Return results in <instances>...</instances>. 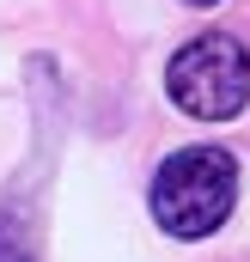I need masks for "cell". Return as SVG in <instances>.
<instances>
[{"label": "cell", "mask_w": 250, "mask_h": 262, "mask_svg": "<svg viewBox=\"0 0 250 262\" xmlns=\"http://www.w3.org/2000/svg\"><path fill=\"white\" fill-rule=\"evenodd\" d=\"M153 220L171 238H207L232 220L238 201V159L226 146H183L153 177Z\"/></svg>", "instance_id": "6da1fadb"}, {"label": "cell", "mask_w": 250, "mask_h": 262, "mask_svg": "<svg viewBox=\"0 0 250 262\" xmlns=\"http://www.w3.org/2000/svg\"><path fill=\"white\" fill-rule=\"evenodd\" d=\"M171 104L195 122H232L250 104V49L226 31H201L165 67Z\"/></svg>", "instance_id": "7a4b0ae2"}, {"label": "cell", "mask_w": 250, "mask_h": 262, "mask_svg": "<svg viewBox=\"0 0 250 262\" xmlns=\"http://www.w3.org/2000/svg\"><path fill=\"white\" fill-rule=\"evenodd\" d=\"M189 6H214V0H189Z\"/></svg>", "instance_id": "3957f363"}]
</instances>
